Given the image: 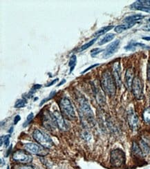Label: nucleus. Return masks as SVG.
Segmentation results:
<instances>
[{
    "mask_svg": "<svg viewBox=\"0 0 150 169\" xmlns=\"http://www.w3.org/2000/svg\"><path fill=\"white\" fill-rule=\"evenodd\" d=\"M79 103V111L80 116L82 117V122H85L86 124H89L91 126L95 125V119L94 113L92 111L90 105L86 100L85 97L80 96L78 98Z\"/></svg>",
    "mask_w": 150,
    "mask_h": 169,
    "instance_id": "obj_1",
    "label": "nucleus"
},
{
    "mask_svg": "<svg viewBox=\"0 0 150 169\" xmlns=\"http://www.w3.org/2000/svg\"><path fill=\"white\" fill-rule=\"evenodd\" d=\"M100 84L105 94L109 96H114L116 91V84L112 74L109 71H105L103 73Z\"/></svg>",
    "mask_w": 150,
    "mask_h": 169,
    "instance_id": "obj_2",
    "label": "nucleus"
},
{
    "mask_svg": "<svg viewBox=\"0 0 150 169\" xmlns=\"http://www.w3.org/2000/svg\"><path fill=\"white\" fill-rule=\"evenodd\" d=\"M59 105L60 111L65 118L69 120H74L76 118L74 109L68 98H62L60 101Z\"/></svg>",
    "mask_w": 150,
    "mask_h": 169,
    "instance_id": "obj_3",
    "label": "nucleus"
},
{
    "mask_svg": "<svg viewBox=\"0 0 150 169\" xmlns=\"http://www.w3.org/2000/svg\"><path fill=\"white\" fill-rule=\"evenodd\" d=\"M33 138L38 144L46 149H51L54 146V143L51 137L40 129L34 130Z\"/></svg>",
    "mask_w": 150,
    "mask_h": 169,
    "instance_id": "obj_4",
    "label": "nucleus"
},
{
    "mask_svg": "<svg viewBox=\"0 0 150 169\" xmlns=\"http://www.w3.org/2000/svg\"><path fill=\"white\" fill-rule=\"evenodd\" d=\"M126 156L124 151L120 149L113 150L110 155V164L115 168H120L124 165Z\"/></svg>",
    "mask_w": 150,
    "mask_h": 169,
    "instance_id": "obj_5",
    "label": "nucleus"
},
{
    "mask_svg": "<svg viewBox=\"0 0 150 169\" xmlns=\"http://www.w3.org/2000/svg\"><path fill=\"white\" fill-rule=\"evenodd\" d=\"M12 159L20 164H29L33 161V157L30 153L24 150H17L14 152L12 154Z\"/></svg>",
    "mask_w": 150,
    "mask_h": 169,
    "instance_id": "obj_6",
    "label": "nucleus"
},
{
    "mask_svg": "<svg viewBox=\"0 0 150 169\" xmlns=\"http://www.w3.org/2000/svg\"><path fill=\"white\" fill-rule=\"evenodd\" d=\"M24 146L26 151L31 154L40 156H45L48 154V151L46 148L36 143H26Z\"/></svg>",
    "mask_w": 150,
    "mask_h": 169,
    "instance_id": "obj_7",
    "label": "nucleus"
},
{
    "mask_svg": "<svg viewBox=\"0 0 150 169\" xmlns=\"http://www.w3.org/2000/svg\"><path fill=\"white\" fill-rule=\"evenodd\" d=\"M42 123L44 127L50 131H55L57 127L53 114L50 113L49 111H46L44 113Z\"/></svg>",
    "mask_w": 150,
    "mask_h": 169,
    "instance_id": "obj_8",
    "label": "nucleus"
},
{
    "mask_svg": "<svg viewBox=\"0 0 150 169\" xmlns=\"http://www.w3.org/2000/svg\"><path fill=\"white\" fill-rule=\"evenodd\" d=\"M132 93L134 97L138 100H141L143 98V85L139 77H135L133 79L132 86Z\"/></svg>",
    "mask_w": 150,
    "mask_h": 169,
    "instance_id": "obj_9",
    "label": "nucleus"
},
{
    "mask_svg": "<svg viewBox=\"0 0 150 169\" xmlns=\"http://www.w3.org/2000/svg\"><path fill=\"white\" fill-rule=\"evenodd\" d=\"M119 45H120L119 39H117L116 41H114V42L111 43L104 50L103 54V58L109 59L110 57L112 56L114 54L117 52L118 49H119Z\"/></svg>",
    "mask_w": 150,
    "mask_h": 169,
    "instance_id": "obj_10",
    "label": "nucleus"
},
{
    "mask_svg": "<svg viewBox=\"0 0 150 169\" xmlns=\"http://www.w3.org/2000/svg\"><path fill=\"white\" fill-rule=\"evenodd\" d=\"M112 76L116 86L120 88L121 85H122V81H121V68L120 62L119 61L114 63L112 68Z\"/></svg>",
    "mask_w": 150,
    "mask_h": 169,
    "instance_id": "obj_11",
    "label": "nucleus"
},
{
    "mask_svg": "<svg viewBox=\"0 0 150 169\" xmlns=\"http://www.w3.org/2000/svg\"><path fill=\"white\" fill-rule=\"evenodd\" d=\"M127 122L129 126L133 131H136L138 128V117L133 109L129 111L127 113Z\"/></svg>",
    "mask_w": 150,
    "mask_h": 169,
    "instance_id": "obj_12",
    "label": "nucleus"
},
{
    "mask_svg": "<svg viewBox=\"0 0 150 169\" xmlns=\"http://www.w3.org/2000/svg\"><path fill=\"white\" fill-rule=\"evenodd\" d=\"M53 114L56 119L57 127L62 131H67L68 126L67 124H66L65 120V118L63 117L62 113H60L58 111H55L53 113Z\"/></svg>",
    "mask_w": 150,
    "mask_h": 169,
    "instance_id": "obj_13",
    "label": "nucleus"
},
{
    "mask_svg": "<svg viewBox=\"0 0 150 169\" xmlns=\"http://www.w3.org/2000/svg\"><path fill=\"white\" fill-rule=\"evenodd\" d=\"M133 71L132 68L127 69L124 76V85L127 90H130L132 89V83L133 81Z\"/></svg>",
    "mask_w": 150,
    "mask_h": 169,
    "instance_id": "obj_14",
    "label": "nucleus"
},
{
    "mask_svg": "<svg viewBox=\"0 0 150 169\" xmlns=\"http://www.w3.org/2000/svg\"><path fill=\"white\" fill-rule=\"evenodd\" d=\"M130 8L133 9V10H138V11H141L145 12H148L150 13V7L149 6H147L145 5H143L140 4L139 1H137L136 2L133 3L132 5L130 6Z\"/></svg>",
    "mask_w": 150,
    "mask_h": 169,
    "instance_id": "obj_15",
    "label": "nucleus"
},
{
    "mask_svg": "<svg viewBox=\"0 0 150 169\" xmlns=\"http://www.w3.org/2000/svg\"><path fill=\"white\" fill-rule=\"evenodd\" d=\"M144 17L145 16H143L142 15H134L129 16V17H125L123 21L125 22V24H132V23L136 24V21L143 20Z\"/></svg>",
    "mask_w": 150,
    "mask_h": 169,
    "instance_id": "obj_16",
    "label": "nucleus"
},
{
    "mask_svg": "<svg viewBox=\"0 0 150 169\" xmlns=\"http://www.w3.org/2000/svg\"><path fill=\"white\" fill-rule=\"evenodd\" d=\"M132 151L133 155H135L136 158H143V156H144V154L142 151L141 149H140V146L137 144L136 142H133L132 145Z\"/></svg>",
    "mask_w": 150,
    "mask_h": 169,
    "instance_id": "obj_17",
    "label": "nucleus"
},
{
    "mask_svg": "<svg viewBox=\"0 0 150 169\" xmlns=\"http://www.w3.org/2000/svg\"><path fill=\"white\" fill-rule=\"evenodd\" d=\"M138 47H142V48H148V47L145 46V44L138 43V42H130L126 47H124V49L129 51H133L136 48H138Z\"/></svg>",
    "mask_w": 150,
    "mask_h": 169,
    "instance_id": "obj_18",
    "label": "nucleus"
},
{
    "mask_svg": "<svg viewBox=\"0 0 150 169\" xmlns=\"http://www.w3.org/2000/svg\"><path fill=\"white\" fill-rule=\"evenodd\" d=\"M136 24L134 23H132V24H122V25H119L115 27L114 30L116 33H121L124 32V30H126L129 28L133 27Z\"/></svg>",
    "mask_w": 150,
    "mask_h": 169,
    "instance_id": "obj_19",
    "label": "nucleus"
},
{
    "mask_svg": "<svg viewBox=\"0 0 150 169\" xmlns=\"http://www.w3.org/2000/svg\"><path fill=\"white\" fill-rule=\"evenodd\" d=\"M94 91L98 103L100 105H104L105 104V98L103 94H102V92L100 91L98 88H95Z\"/></svg>",
    "mask_w": 150,
    "mask_h": 169,
    "instance_id": "obj_20",
    "label": "nucleus"
},
{
    "mask_svg": "<svg viewBox=\"0 0 150 169\" xmlns=\"http://www.w3.org/2000/svg\"><path fill=\"white\" fill-rule=\"evenodd\" d=\"M115 37V34H113V33H108L100 41H99L98 43V45L100 46H102V45H104V44L107 43L108 42H109V41H112Z\"/></svg>",
    "mask_w": 150,
    "mask_h": 169,
    "instance_id": "obj_21",
    "label": "nucleus"
},
{
    "mask_svg": "<svg viewBox=\"0 0 150 169\" xmlns=\"http://www.w3.org/2000/svg\"><path fill=\"white\" fill-rule=\"evenodd\" d=\"M140 147L144 155H149L150 153V147L143 140H140Z\"/></svg>",
    "mask_w": 150,
    "mask_h": 169,
    "instance_id": "obj_22",
    "label": "nucleus"
},
{
    "mask_svg": "<svg viewBox=\"0 0 150 169\" xmlns=\"http://www.w3.org/2000/svg\"><path fill=\"white\" fill-rule=\"evenodd\" d=\"M113 28H114V25H109V26L103 27V28H102L101 29L98 30L97 32H95V33L94 35L95 37H96L98 38V37H100V36H101V35H103L104 33H106L107 32L111 30Z\"/></svg>",
    "mask_w": 150,
    "mask_h": 169,
    "instance_id": "obj_23",
    "label": "nucleus"
},
{
    "mask_svg": "<svg viewBox=\"0 0 150 169\" xmlns=\"http://www.w3.org/2000/svg\"><path fill=\"white\" fill-rule=\"evenodd\" d=\"M76 62H77V56H76L75 55H73L71 56L69 63V65L70 67L69 74H71L72 72L73 71V69H74L76 65Z\"/></svg>",
    "mask_w": 150,
    "mask_h": 169,
    "instance_id": "obj_24",
    "label": "nucleus"
},
{
    "mask_svg": "<svg viewBox=\"0 0 150 169\" xmlns=\"http://www.w3.org/2000/svg\"><path fill=\"white\" fill-rule=\"evenodd\" d=\"M143 119L146 123L150 124V107H148L143 111Z\"/></svg>",
    "mask_w": 150,
    "mask_h": 169,
    "instance_id": "obj_25",
    "label": "nucleus"
},
{
    "mask_svg": "<svg viewBox=\"0 0 150 169\" xmlns=\"http://www.w3.org/2000/svg\"><path fill=\"white\" fill-rule=\"evenodd\" d=\"M98 39V38L97 37H95L94 38V39H93L92 40H91L90 41H89V42L87 43H85L84 44V45H83L79 49V52H82V51H84L85 50H87V48H89V47H90L91 46H93L94 43L95 42V41H96V40Z\"/></svg>",
    "mask_w": 150,
    "mask_h": 169,
    "instance_id": "obj_26",
    "label": "nucleus"
},
{
    "mask_svg": "<svg viewBox=\"0 0 150 169\" xmlns=\"http://www.w3.org/2000/svg\"><path fill=\"white\" fill-rule=\"evenodd\" d=\"M27 103V101L25 99H24V98H22V99H19L16 101L14 107L15 108H17V109H19V108H22L26 106Z\"/></svg>",
    "mask_w": 150,
    "mask_h": 169,
    "instance_id": "obj_27",
    "label": "nucleus"
},
{
    "mask_svg": "<svg viewBox=\"0 0 150 169\" xmlns=\"http://www.w3.org/2000/svg\"><path fill=\"white\" fill-rule=\"evenodd\" d=\"M13 169H34L33 166L28 165L27 164H20L15 165Z\"/></svg>",
    "mask_w": 150,
    "mask_h": 169,
    "instance_id": "obj_28",
    "label": "nucleus"
},
{
    "mask_svg": "<svg viewBox=\"0 0 150 169\" xmlns=\"http://www.w3.org/2000/svg\"><path fill=\"white\" fill-rule=\"evenodd\" d=\"M9 140H10V135L9 136H3L1 137V146H2L3 142L4 143L6 147L9 146Z\"/></svg>",
    "mask_w": 150,
    "mask_h": 169,
    "instance_id": "obj_29",
    "label": "nucleus"
},
{
    "mask_svg": "<svg viewBox=\"0 0 150 169\" xmlns=\"http://www.w3.org/2000/svg\"><path fill=\"white\" fill-rule=\"evenodd\" d=\"M56 91H53L51 92V94H49V96H48V97L46 98H44V99H43L41 101V103H40V106H41V105H42L43 104L45 103L46 102L49 101V100H51V99H52V98H53L54 96H55V95H56Z\"/></svg>",
    "mask_w": 150,
    "mask_h": 169,
    "instance_id": "obj_30",
    "label": "nucleus"
},
{
    "mask_svg": "<svg viewBox=\"0 0 150 169\" xmlns=\"http://www.w3.org/2000/svg\"><path fill=\"white\" fill-rule=\"evenodd\" d=\"M33 117H34L33 113H31L28 114V116H27V118L26 121H25V122L23 124V127H27L28 125V124H29L31 122V121L33 120Z\"/></svg>",
    "mask_w": 150,
    "mask_h": 169,
    "instance_id": "obj_31",
    "label": "nucleus"
},
{
    "mask_svg": "<svg viewBox=\"0 0 150 169\" xmlns=\"http://www.w3.org/2000/svg\"><path fill=\"white\" fill-rule=\"evenodd\" d=\"M103 49H100V48H94V49L91 50V56L92 57L96 56L99 53H100L101 52H103Z\"/></svg>",
    "mask_w": 150,
    "mask_h": 169,
    "instance_id": "obj_32",
    "label": "nucleus"
},
{
    "mask_svg": "<svg viewBox=\"0 0 150 169\" xmlns=\"http://www.w3.org/2000/svg\"><path fill=\"white\" fill-rule=\"evenodd\" d=\"M41 87V85H39V84H37V85H35L33 87H32V89L31 90V91H29V93H28V96H31L33 95L35 92H36V91L37 90H39V89H40Z\"/></svg>",
    "mask_w": 150,
    "mask_h": 169,
    "instance_id": "obj_33",
    "label": "nucleus"
},
{
    "mask_svg": "<svg viewBox=\"0 0 150 169\" xmlns=\"http://www.w3.org/2000/svg\"><path fill=\"white\" fill-rule=\"evenodd\" d=\"M99 65H100V64H99V63H96V64H94V65H91L90 67H89V68H88L86 69L85 70V71H83V72H82V74H84V73H86L87 72L89 71V70H90V69H93V68H95V67H96V66H98Z\"/></svg>",
    "mask_w": 150,
    "mask_h": 169,
    "instance_id": "obj_34",
    "label": "nucleus"
},
{
    "mask_svg": "<svg viewBox=\"0 0 150 169\" xmlns=\"http://www.w3.org/2000/svg\"><path fill=\"white\" fill-rule=\"evenodd\" d=\"M147 74H148V79L149 82H150V63L148 65V71H147Z\"/></svg>",
    "mask_w": 150,
    "mask_h": 169,
    "instance_id": "obj_35",
    "label": "nucleus"
},
{
    "mask_svg": "<svg viewBox=\"0 0 150 169\" xmlns=\"http://www.w3.org/2000/svg\"><path fill=\"white\" fill-rule=\"evenodd\" d=\"M20 120H21V117L20 116H19V115H17V116H16L15 117V118H14V124H15H15H17V122Z\"/></svg>",
    "mask_w": 150,
    "mask_h": 169,
    "instance_id": "obj_36",
    "label": "nucleus"
},
{
    "mask_svg": "<svg viewBox=\"0 0 150 169\" xmlns=\"http://www.w3.org/2000/svg\"><path fill=\"white\" fill-rule=\"evenodd\" d=\"M139 2L140 4H142L143 5L149 6L150 7V0H149V1H139Z\"/></svg>",
    "mask_w": 150,
    "mask_h": 169,
    "instance_id": "obj_37",
    "label": "nucleus"
},
{
    "mask_svg": "<svg viewBox=\"0 0 150 169\" xmlns=\"http://www.w3.org/2000/svg\"><path fill=\"white\" fill-rule=\"evenodd\" d=\"M57 81H58V79L56 78L55 80H53V81H52L51 82H49V83H48L47 85H45V87H50V86H51V85H53L55 84Z\"/></svg>",
    "mask_w": 150,
    "mask_h": 169,
    "instance_id": "obj_38",
    "label": "nucleus"
},
{
    "mask_svg": "<svg viewBox=\"0 0 150 169\" xmlns=\"http://www.w3.org/2000/svg\"><path fill=\"white\" fill-rule=\"evenodd\" d=\"M143 30H148V31H149L150 30V25H145V26H144L143 28Z\"/></svg>",
    "mask_w": 150,
    "mask_h": 169,
    "instance_id": "obj_39",
    "label": "nucleus"
},
{
    "mask_svg": "<svg viewBox=\"0 0 150 169\" xmlns=\"http://www.w3.org/2000/svg\"><path fill=\"white\" fill-rule=\"evenodd\" d=\"M65 82H66V80H65V79H62V81L60 82L58 85H57V87H60V85H62L63 83H65Z\"/></svg>",
    "mask_w": 150,
    "mask_h": 169,
    "instance_id": "obj_40",
    "label": "nucleus"
},
{
    "mask_svg": "<svg viewBox=\"0 0 150 169\" xmlns=\"http://www.w3.org/2000/svg\"><path fill=\"white\" fill-rule=\"evenodd\" d=\"M143 39L146 40V41H150V37H143Z\"/></svg>",
    "mask_w": 150,
    "mask_h": 169,
    "instance_id": "obj_41",
    "label": "nucleus"
},
{
    "mask_svg": "<svg viewBox=\"0 0 150 169\" xmlns=\"http://www.w3.org/2000/svg\"><path fill=\"white\" fill-rule=\"evenodd\" d=\"M12 130H13V127H11V129L10 130H8V133H11L12 132Z\"/></svg>",
    "mask_w": 150,
    "mask_h": 169,
    "instance_id": "obj_42",
    "label": "nucleus"
},
{
    "mask_svg": "<svg viewBox=\"0 0 150 169\" xmlns=\"http://www.w3.org/2000/svg\"><path fill=\"white\" fill-rule=\"evenodd\" d=\"M7 169H9V167H7Z\"/></svg>",
    "mask_w": 150,
    "mask_h": 169,
    "instance_id": "obj_43",
    "label": "nucleus"
},
{
    "mask_svg": "<svg viewBox=\"0 0 150 169\" xmlns=\"http://www.w3.org/2000/svg\"><path fill=\"white\" fill-rule=\"evenodd\" d=\"M149 22H150V19H149Z\"/></svg>",
    "mask_w": 150,
    "mask_h": 169,
    "instance_id": "obj_44",
    "label": "nucleus"
}]
</instances>
